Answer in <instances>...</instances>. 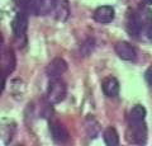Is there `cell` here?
<instances>
[{"label":"cell","mask_w":152,"mask_h":146,"mask_svg":"<svg viewBox=\"0 0 152 146\" xmlns=\"http://www.w3.org/2000/svg\"><path fill=\"white\" fill-rule=\"evenodd\" d=\"M143 31H145V34L147 37V40H148L150 42H152V23L146 24L145 28H143Z\"/></svg>","instance_id":"e0dca14e"},{"label":"cell","mask_w":152,"mask_h":146,"mask_svg":"<svg viewBox=\"0 0 152 146\" xmlns=\"http://www.w3.org/2000/svg\"><path fill=\"white\" fill-rule=\"evenodd\" d=\"M13 1L15 3L18 7H20L24 12L31 8V4H32V0H13Z\"/></svg>","instance_id":"2e32d148"},{"label":"cell","mask_w":152,"mask_h":146,"mask_svg":"<svg viewBox=\"0 0 152 146\" xmlns=\"http://www.w3.org/2000/svg\"><path fill=\"white\" fill-rule=\"evenodd\" d=\"M66 71H67V62L61 57L53 59L46 67V73L51 79L52 78H60L61 75L65 74Z\"/></svg>","instance_id":"5b68a950"},{"label":"cell","mask_w":152,"mask_h":146,"mask_svg":"<svg viewBox=\"0 0 152 146\" xmlns=\"http://www.w3.org/2000/svg\"><path fill=\"white\" fill-rule=\"evenodd\" d=\"M57 0H37L34 4V13L38 15H47L53 13Z\"/></svg>","instance_id":"8fae6325"},{"label":"cell","mask_w":152,"mask_h":146,"mask_svg":"<svg viewBox=\"0 0 152 146\" xmlns=\"http://www.w3.org/2000/svg\"><path fill=\"white\" fill-rule=\"evenodd\" d=\"M145 78H146V81L148 83V85L152 88V66L147 69V71L145 73Z\"/></svg>","instance_id":"ac0fdd59"},{"label":"cell","mask_w":152,"mask_h":146,"mask_svg":"<svg viewBox=\"0 0 152 146\" xmlns=\"http://www.w3.org/2000/svg\"><path fill=\"white\" fill-rule=\"evenodd\" d=\"M53 15L60 22H65L67 19L70 15V8H69V3L66 0H57L55 10H53Z\"/></svg>","instance_id":"7c38bea8"},{"label":"cell","mask_w":152,"mask_h":146,"mask_svg":"<svg viewBox=\"0 0 152 146\" xmlns=\"http://www.w3.org/2000/svg\"><path fill=\"white\" fill-rule=\"evenodd\" d=\"M114 15H115V12H114V8L110 5L99 7L94 12V19L98 23H102V24L110 23L114 19Z\"/></svg>","instance_id":"ba28073f"},{"label":"cell","mask_w":152,"mask_h":146,"mask_svg":"<svg viewBox=\"0 0 152 146\" xmlns=\"http://www.w3.org/2000/svg\"><path fill=\"white\" fill-rule=\"evenodd\" d=\"M145 22L141 18V15H138L137 13H132L128 15V21H127V31L128 33L133 37H138V34H141V32L143 31L145 28Z\"/></svg>","instance_id":"52a82bcc"},{"label":"cell","mask_w":152,"mask_h":146,"mask_svg":"<svg viewBox=\"0 0 152 146\" xmlns=\"http://www.w3.org/2000/svg\"><path fill=\"white\" fill-rule=\"evenodd\" d=\"M145 1H146L147 4H150V5H151V4H152V0H145Z\"/></svg>","instance_id":"d6986e66"},{"label":"cell","mask_w":152,"mask_h":146,"mask_svg":"<svg viewBox=\"0 0 152 146\" xmlns=\"http://www.w3.org/2000/svg\"><path fill=\"white\" fill-rule=\"evenodd\" d=\"M127 140L128 142L137 145H145L147 142V126L145 121L129 123L127 130Z\"/></svg>","instance_id":"7a4b0ae2"},{"label":"cell","mask_w":152,"mask_h":146,"mask_svg":"<svg viewBox=\"0 0 152 146\" xmlns=\"http://www.w3.org/2000/svg\"><path fill=\"white\" fill-rule=\"evenodd\" d=\"M50 132L52 136V140L56 144H65L69 140V132L66 127L58 121H51L50 122Z\"/></svg>","instance_id":"277c9868"},{"label":"cell","mask_w":152,"mask_h":146,"mask_svg":"<svg viewBox=\"0 0 152 146\" xmlns=\"http://www.w3.org/2000/svg\"><path fill=\"white\" fill-rule=\"evenodd\" d=\"M85 128H86V132L89 135L90 139H94L96 137L99 131H100V126L96 122V120L93 118V117H89L86 120V123H85Z\"/></svg>","instance_id":"9a60e30c"},{"label":"cell","mask_w":152,"mask_h":146,"mask_svg":"<svg viewBox=\"0 0 152 146\" xmlns=\"http://www.w3.org/2000/svg\"><path fill=\"white\" fill-rule=\"evenodd\" d=\"M3 71H4V78H7L8 75H10L14 69H15L17 61H15V54H14V50L8 47V48L3 52Z\"/></svg>","instance_id":"9c48e42d"},{"label":"cell","mask_w":152,"mask_h":146,"mask_svg":"<svg viewBox=\"0 0 152 146\" xmlns=\"http://www.w3.org/2000/svg\"><path fill=\"white\" fill-rule=\"evenodd\" d=\"M115 52L122 60H124V61H134L137 57L136 48L126 41L117 42L115 43Z\"/></svg>","instance_id":"8992f818"},{"label":"cell","mask_w":152,"mask_h":146,"mask_svg":"<svg viewBox=\"0 0 152 146\" xmlns=\"http://www.w3.org/2000/svg\"><path fill=\"white\" fill-rule=\"evenodd\" d=\"M67 88L60 78H52L47 89V102L50 104H58L66 98Z\"/></svg>","instance_id":"6da1fadb"},{"label":"cell","mask_w":152,"mask_h":146,"mask_svg":"<svg viewBox=\"0 0 152 146\" xmlns=\"http://www.w3.org/2000/svg\"><path fill=\"white\" fill-rule=\"evenodd\" d=\"M102 88H103L104 94H105L108 98H114L119 93V81L113 76L105 78L102 83Z\"/></svg>","instance_id":"30bf717a"},{"label":"cell","mask_w":152,"mask_h":146,"mask_svg":"<svg viewBox=\"0 0 152 146\" xmlns=\"http://www.w3.org/2000/svg\"><path fill=\"white\" fill-rule=\"evenodd\" d=\"M28 28V17L26 12H19L17 13L15 18L12 22V29L14 38L17 41H22L23 38H26V32Z\"/></svg>","instance_id":"3957f363"},{"label":"cell","mask_w":152,"mask_h":146,"mask_svg":"<svg viewBox=\"0 0 152 146\" xmlns=\"http://www.w3.org/2000/svg\"><path fill=\"white\" fill-rule=\"evenodd\" d=\"M146 117V108L141 104L134 106L129 112V123H137L143 122Z\"/></svg>","instance_id":"4fadbf2b"},{"label":"cell","mask_w":152,"mask_h":146,"mask_svg":"<svg viewBox=\"0 0 152 146\" xmlns=\"http://www.w3.org/2000/svg\"><path fill=\"white\" fill-rule=\"evenodd\" d=\"M104 142L108 146H115L119 144V136L114 127H108L104 131Z\"/></svg>","instance_id":"5bb4252c"}]
</instances>
